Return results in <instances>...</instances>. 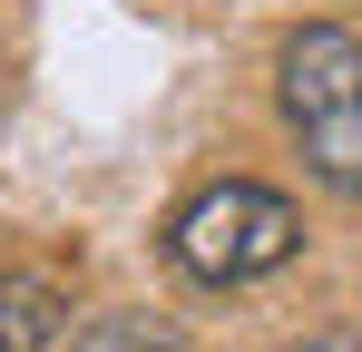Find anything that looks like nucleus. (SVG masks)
<instances>
[{"mask_svg":"<svg viewBox=\"0 0 362 352\" xmlns=\"http://www.w3.org/2000/svg\"><path fill=\"white\" fill-rule=\"evenodd\" d=\"M303 352H362V333H313Z\"/></svg>","mask_w":362,"mask_h":352,"instance_id":"nucleus-5","label":"nucleus"},{"mask_svg":"<svg viewBox=\"0 0 362 352\" xmlns=\"http://www.w3.org/2000/svg\"><path fill=\"white\" fill-rule=\"evenodd\" d=\"M294 254H303L294 196H274L255 176H216V186H196L167 216V264L186 284H255V274H274Z\"/></svg>","mask_w":362,"mask_h":352,"instance_id":"nucleus-1","label":"nucleus"},{"mask_svg":"<svg viewBox=\"0 0 362 352\" xmlns=\"http://www.w3.org/2000/svg\"><path fill=\"white\" fill-rule=\"evenodd\" d=\"M69 352H177L167 323H147V313H108V323H88Z\"/></svg>","mask_w":362,"mask_h":352,"instance_id":"nucleus-4","label":"nucleus"},{"mask_svg":"<svg viewBox=\"0 0 362 352\" xmlns=\"http://www.w3.org/2000/svg\"><path fill=\"white\" fill-rule=\"evenodd\" d=\"M49 333H59V303H49V284L10 274V284H0V352H49Z\"/></svg>","mask_w":362,"mask_h":352,"instance_id":"nucleus-3","label":"nucleus"},{"mask_svg":"<svg viewBox=\"0 0 362 352\" xmlns=\"http://www.w3.org/2000/svg\"><path fill=\"white\" fill-rule=\"evenodd\" d=\"M274 98H284V127L303 137V167L333 196H362V40L333 20L294 30L274 59Z\"/></svg>","mask_w":362,"mask_h":352,"instance_id":"nucleus-2","label":"nucleus"}]
</instances>
